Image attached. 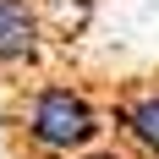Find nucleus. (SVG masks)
Masks as SVG:
<instances>
[{"label": "nucleus", "mask_w": 159, "mask_h": 159, "mask_svg": "<svg viewBox=\"0 0 159 159\" xmlns=\"http://www.w3.org/2000/svg\"><path fill=\"white\" fill-rule=\"evenodd\" d=\"M71 159H137V154H126V148H121V143H93V148H82V154H71Z\"/></svg>", "instance_id": "20e7f679"}, {"label": "nucleus", "mask_w": 159, "mask_h": 159, "mask_svg": "<svg viewBox=\"0 0 159 159\" xmlns=\"http://www.w3.org/2000/svg\"><path fill=\"white\" fill-rule=\"evenodd\" d=\"M110 132L121 137V148L137 159H159V77L121 82L110 93Z\"/></svg>", "instance_id": "f03ea898"}, {"label": "nucleus", "mask_w": 159, "mask_h": 159, "mask_svg": "<svg viewBox=\"0 0 159 159\" xmlns=\"http://www.w3.org/2000/svg\"><path fill=\"white\" fill-rule=\"evenodd\" d=\"M11 132L28 154H55V159H71L82 148L104 143L110 132V110L93 88H82L71 77H44L16 93V110H11Z\"/></svg>", "instance_id": "f257e3e1"}, {"label": "nucleus", "mask_w": 159, "mask_h": 159, "mask_svg": "<svg viewBox=\"0 0 159 159\" xmlns=\"http://www.w3.org/2000/svg\"><path fill=\"white\" fill-rule=\"evenodd\" d=\"M49 49V22L39 0H0V71H28Z\"/></svg>", "instance_id": "7ed1b4c3"}, {"label": "nucleus", "mask_w": 159, "mask_h": 159, "mask_svg": "<svg viewBox=\"0 0 159 159\" xmlns=\"http://www.w3.org/2000/svg\"><path fill=\"white\" fill-rule=\"evenodd\" d=\"M16 159H55V154H28V148H22V154H16Z\"/></svg>", "instance_id": "39448f33"}]
</instances>
